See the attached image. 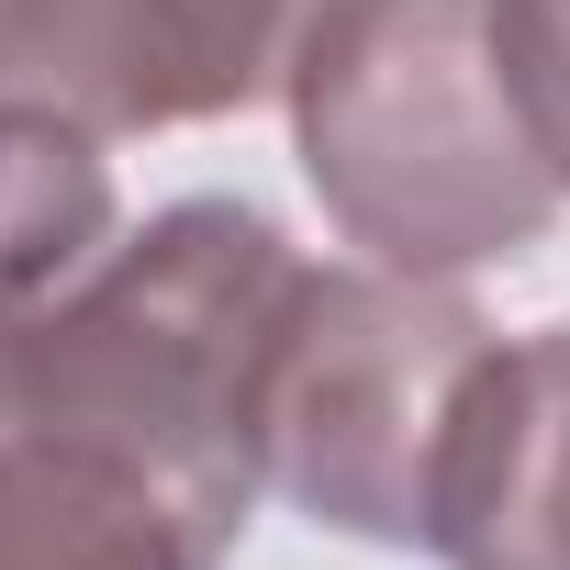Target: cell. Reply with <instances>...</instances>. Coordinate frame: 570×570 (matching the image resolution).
<instances>
[{"label": "cell", "mask_w": 570, "mask_h": 570, "mask_svg": "<svg viewBox=\"0 0 570 570\" xmlns=\"http://www.w3.org/2000/svg\"><path fill=\"white\" fill-rule=\"evenodd\" d=\"M448 570H570V325L492 336L425 503Z\"/></svg>", "instance_id": "5b68a950"}, {"label": "cell", "mask_w": 570, "mask_h": 570, "mask_svg": "<svg viewBox=\"0 0 570 570\" xmlns=\"http://www.w3.org/2000/svg\"><path fill=\"white\" fill-rule=\"evenodd\" d=\"M314 0H0V101L101 146L224 124L279 90Z\"/></svg>", "instance_id": "277c9868"}, {"label": "cell", "mask_w": 570, "mask_h": 570, "mask_svg": "<svg viewBox=\"0 0 570 570\" xmlns=\"http://www.w3.org/2000/svg\"><path fill=\"white\" fill-rule=\"evenodd\" d=\"M112 235H124V190L101 135L0 101V336L46 314Z\"/></svg>", "instance_id": "8992f818"}, {"label": "cell", "mask_w": 570, "mask_h": 570, "mask_svg": "<svg viewBox=\"0 0 570 570\" xmlns=\"http://www.w3.org/2000/svg\"><path fill=\"white\" fill-rule=\"evenodd\" d=\"M492 358L481 303L459 279H403V268H314L268 325L257 358V470L325 537L358 548H425L436 459Z\"/></svg>", "instance_id": "3957f363"}, {"label": "cell", "mask_w": 570, "mask_h": 570, "mask_svg": "<svg viewBox=\"0 0 570 570\" xmlns=\"http://www.w3.org/2000/svg\"><path fill=\"white\" fill-rule=\"evenodd\" d=\"M492 57L537 157L570 179V0H492Z\"/></svg>", "instance_id": "52a82bcc"}, {"label": "cell", "mask_w": 570, "mask_h": 570, "mask_svg": "<svg viewBox=\"0 0 570 570\" xmlns=\"http://www.w3.org/2000/svg\"><path fill=\"white\" fill-rule=\"evenodd\" d=\"M279 101L325 224L370 268L470 279L570 213V179L503 90L492 0H314Z\"/></svg>", "instance_id": "7a4b0ae2"}, {"label": "cell", "mask_w": 570, "mask_h": 570, "mask_svg": "<svg viewBox=\"0 0 570 570\" xmlns=\"http://www.w3.org/2000/svg\"><path fill=\"white\" fill-rule=\"evenodd\" d=\"M303 246L235 190L112 235L0 336V570H224L257 470V358Z\"/></svg>", "instance_id": "6da1fadb"}]
</instances>
